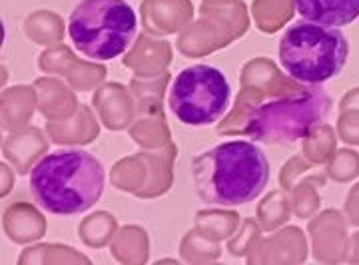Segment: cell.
<instances>
[{"mask_svg": "<svg viewBox=\"0 0 359 265\" xmlns=\"http://www.w3.org/2000/svg\"><path fill=\"white\" fill-rule=\"evenodd\" d=\"M295 11L308 22L330 28L349 26L359 18V0H294Z\"/></svg>", "mask_w": 359, "mask_h": 265, "instance_id": "obj_7", "label": "cell"}, {"mask_svg": "<svg viewBox=\"0 0 359 265\" xmlns=\"http://www.w3.org/2000/svg\"><path fill=\"white\" fill-rule=\"evenodd\" d=\"M231 90L226 74L210 64H194L180 72L168 94V106L184 126H212L230 106Z\"/></svg>", "mask_w": 359, "mask_h": 265, "instance_id": "obj_6", "label": "cell"}, {"mask_svg": "<svg viewBox=\"0 0 359 265\" xmlns=\"http://www.w3.org/2000/svg\"><path fill=\"white\" fill-rule=\"evenodd\" d=\"M332 112V98L320 86H308L256 106L245 132L266 146H292L311 136Z\"/></svg>", "mask_w": 359, "mask_h": 265, "instance_id": "obj_4", "label": "cell"}, {"mask_svg": "<svg viewBox=\"0 0 359 265\" xmlns=\"http://www.w3.org/2000/svg\"><path fill=\"white\" fill-rule=\"evenodd\" d=\"M30 193L44 212L78 215L102 198L106 174L100 160L86 150H56L46 154L28 177Z\"/></svg>", "mask_w": 359, "mask_h": 265, "instance_id": "obj_2", "label": "cell"}, {"mask_svg": "<svg viewBox=\"0 0 359 265\" xmlns=\"http://www.w3.org/2000/svg\"><path fill=\"white\" fill-rule=\"evenodd\" d=\"M190 177L196 193L208 205H244L259 198L268 186V156L248 140L224 142L194 158Z\"/></svg>", "mask_w": 359, "mask_h": 265, "instance_id": "obj_1", "label": "cell"}, {"mask_svg": "<svg viewBox=\"0 0 359 265\" xmlns=\"http://www.w3.org/2000/svg\"><path fill=\"white\" fill-rule=\"evenodd\" d=\"M278 58L295 82L320 86L341 74L349 58V42L339 28L306 20L283 32Z\"/></svg>", "mask_w": 359, "mask_h": 265, "instance_id": "obj_5", "label": "cell"}, {"mask_svg": "<svg viewBox=\"0 0 359 265\" xmlns=\"http://www.w3.org/2000/svg\"><path fill=\"white\" fill-rule=\"evenodd\" d=\"M136 32L138 16L128 0H80L68 16L72 46L98 62L122 56Z\"/></svg>", "mask_w": 359, "mask_h": 265, "instance_id": "obj_3", "label": "cell"}]
</instances>
